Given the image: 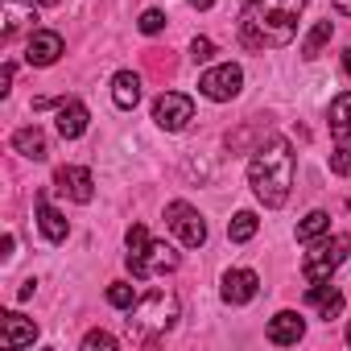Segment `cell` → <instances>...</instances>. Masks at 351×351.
Returning <instances> with one entry per match:
<instances>
[{
	"instance_id": "4fadbf2b",
	"label": "cell",
	"mask_w": 351,
	"mask_h": 351,
	"mask_svg": "<svg viewBox=\"0 0 351 351\" xmlns=\"http://www.w3.org/2000/svg\"><path fill=\"white\" fill-rule=\"evenodd\" d=\"M38 21V9H34V0H5V29H0V38L13 42L21 29H29Z\"/></svg>"
},
{
	"instance_id": "5b68a950",
	"label": "cell",
	"mask_w": 351,
	"mask_h": 351,
	"mask_svg": "<svg viewBox=\"0 0 351 351\" xmlns=\"http://www.w3.org/2000/svg\"><path fill=\"white\" fill-rule=\"evenodd\" d=\"M165 223H169V232L178 236L186 248H203L207 244V223H203V215L191 207V203H169L165 207Z\"/></svg>"
},
{
	"instance_id": "484cf974",
	"label": "cell",
	"mask_w": 351,
	"mask_h": 351,
	"mask_svg": "<svg viewBox=\"0 0 351 351\" xmlns=\"http://www.w3.org/2000/svg\"><path fill=\"white\" fill-rule=\"evenodd\" d=\"M136 29H141V34H149V38H153V34H161V29H165V13H161V9H145V13H141V21H136Z\"/></svg>"
},
{
	"instance_id": "52a82bcc",
	"label": "cell",
	"mask_w": 351,
	"mask_h": 351,
	"mask_svg": "<svg viewBox=\"0 0 351 351\" xmlns=\"http://www.w3.org/2000/svg\"><path fill=\"white\" fill-rule=\"evenodd\" d=\"M240 87H244V71H240L236 62L211 66V71L199 79V91H203L207 99H215V104H228V99H236V95H240Z\"/></svg>"
},
{
	"instance_id": "7a4b0ae2",
	"label": "cell",
	"mask_w": 351,
	"mask_h": 351,
	"mask_svg": "<svg viewBox=\"0 0 351 351\" xmlns=\"http://www.w3.org/2000/svg\"><path fill=\"white\" fill-rule=\"evenodd\" d=\"M248 182H252V195L265 203V207H285L289 203V191H293V149L285 136H269L256 157L248 161Z\"/></svg>"
},
{
	"instance_id": "7402d4cb",
	"label": "cell",
	"mask_w": 351,
	"mask_h": 351,
	"mask_svg": "<svg viewBox=\"0 0 351 351\" xmlns=\"http://www.w3.org/2000/svg\"><path fill=\"white\" fill-rule=\"evenodd\" d=\"M330 232V215L326 211H310L302 223H298V240L302 244H310V240H318V236H326Z\"/></svg>"
},
{
	"instance_id": "d4e9b609",
	"label": "cell",
	"mask_w": 351,
	"mask_h": 351,
	"mask_svg": "<svg viewBox=\"0 0 351 351\" xmlns=\"http://www.w3.org/2000/svg\"><path fill=\"white\" fill-rule=\"evenodd\" d=\"M330 173H339V178H351V141H343V145L330 153Z\"/></svg>"
},
{
	"instance_id": "8992f818",
	"label": "cell",
	"mask_w": 351,
	"mask_h": 351,
	"mask_svg": "<svg viewBox=\"0 0 351 351\" xmlns=\"http://www.w3.org/2000/svg\"><path fill=\"white\" fill-rule=\"evenodd\" d=\"M153 120H157L165 132H182V128L195 120V99L182 95V91H165V95H157V104H153Z\"/></svg>"
},
{
	"instance_id": "ac0fdd59",
	"label": "cell",
	"mask_w": 351,
	"mask_h": 351,
	"mask_svg": "<svg viewBox=\"0 0 351 351\" xmlns=\"http://www.w3.org/2000/svg\"><path fill=\"white\" fill-rule=\"evenodd\" d=\"M306 298H310V306H318V310H322V318H326V322L343 310V293H339L335 285H326V281H314Z\"/></svg>"
},
{
	"instance_id": "4dcf8cb0",
	"label": "cell",
	"mask_w": 351,
	"mask_h": 351,
	"mask_svg": "<svg viewBox=\"0 0 351 351\" xmlns=\"http://www.w3.org/2000/svg\"><path fill=\"white\" fill-rule=\"evenodd\" d=\"M335 9H339L343 17H351V0H335Z\"/></svg>"
},
{
	"instance_id": "ffe728a7",
	"label": "cell",
	"mask_w": 351,
	"mask_h": 351,
	"mask_svg": "<svg viewBox=\"0 0 351 351\" xmlns=\"http://www.w3.org/2000/svg\"><path fill=\"white\" fill-rule=\"evenodd\" d=\"M13 149H17L21 157H34V161H42V157L50 153L42 128H17V132H13Z\"/></svg>"
},
{
	"instance_id": "5bb4252c",
	"label": "cell",
	"mask_w": 351,
	"mask_h": 351,
	"mask_svg": "<svg viewBox=\"0 0 351 351\" xmlns=\"http://www.w3.org/2000/svg\"><path fill=\"white\" fill-rule=\"evenodd\" d=\"M87 108L79 104V99H58V136H66V141H75V136H83L87 132Z\"/></svg>"
},
{
	"instance_id": "83f0119b",
	"label": "cell",
	"mask_w": 351,
	"mask_h": 351,
	"mask_svg": "<svg viewBox=\"0 0 351 351\" xmlns=\"http://www.w3.org/2000/svg\"><path fill=\"white\" fill-rule=\"evenodd\" d=\"M145 248H149V232H145L141 223H132V228H128V256H141Z\"/></svg>"
},
{
	"instance_id": "9a60e30c",
	"label": "cell",
	"mask_w": 351,
	"mask_h": 351,
	"mask_svg": "<svg viewBox=\"0 0 351 351\" xmlns=\"http://www.w3.org/2000/svg\"><path fill=\"white\" fill-rule=\"evenodd\" d=\"M306 335V322L293 314V310H281L273 322H269V343H277V347H289V343H298Z\"/></svg>"
},
{
	"instance_id": "d6986e66",
	"label": "cell",
	"mask_w": 351,
	"mask_h": 351,
	"mask_svg": "<svg viewBox=\"0 0 351 351\" xmlns=\"http://www.w3.org/2000/svg\"><path fill=\"white\" fill-rule=\"evenodd\" d=\"M330 136L335 141H351V91H343L335 104H330Z\"/></svg>"
},
{
	"instance_id": "277c9868",
	"label": "cell",
	"mask_w": 351,
	"mask_h": 351,
	"mask_svg": "<svg viewBox=\"0 0 351 351\" xmlns=\"http://www.w3.org/2000/svg\"><path fill=\"white\" fill-rule=\"evenodd\" d=\"M347 252H351V236H330V240H322V244H314L310 252H306V261H302V277L314 285V281H330V273L347 261Z\"/></svg>"
},
{
	"instance_id": "3957f363",
	"label": "cell",
	"mask_w": 351,
	"mask_h": 351,
	"mask_svg": "<svg viewBox=\"0 0 351 351\" xmlns=\"http://www.w3.org/2000/svg\"><path fill=\"white\" fill-rule=\"evenodd\" d=\"M128 335L136 343H157L173 322H178V298L165 293V289H153L149 298H141L132 310H128Z\"/></svg>"
},
{
	"instance_id": "603a6c76",
	"label": "cell",
	"mask_w": 351,
	"mask_h": 351,
	"mask_svg": "<svg viewBox=\"0 0 351 351\" xmlns=\"http://www.w3.org/2000/svg\"><path fill=\"white\" fill-rule=\"evenodd\" d=\"M330 34H335V29H330V21H318V25L306 34V42H302V58H318V54H322V46L330 42Z\"/></svg>"
},
{
	"instance_id": "e0dca14e",
	"label": "cell",
	"mask_w": 351,
	"mask_h": 351,
	"mask_svg": "<svg viewBox=\"0 0 351 351\" xmlns=\"http://www.w3.org/2000/svg\"><path fill=\"white\" fill-rule=\"evenodd\" d=\"M112 99H116V108H136L141 104V75H132V71H120L116 79H112Z\"/></svg>"
},
{
	"instance_id": "f546056e",
	"label": "cell",
	"mask_w": 351,
	"mask_h": 351,
	"mask_svg": "<svg viewBox=\"0 0 351 351\" xmlns=\"http://www.w3.org/2000/svg\"><path fill=\"white\" fill-rule=\"evenodd\" d=\"M9 87H13V62H9L5 71H0V91H5V95H9Z\"/></svg>"
},
{
	"instance_id": "6da1fadb",
	"label": "cell",
	"mask_w": 351,
	"mask_h": 351,
	"mask_svg": "<svg viewBox=\"0 0 351 351\" xmlns=\"http://www.w3.org/2000/svg\"><path fill=\"white\" fill-rule=\"evenodd\" d=\"M310 0H252L240 17V42L248 50H281L298 34V17Z\"/></svg>"
},
{
	"instance_id": "836d02e7",
	"label": "cell",
	"mask_w": 351,
	"mask_h": 351,
	"mask_svg": "<svg viewBox=\"0 0 351 351\" xmlns=\"http://www.w3.org/2000/svg\"><path fill=\"white\" fill-rule=\"evenodd\" d=\"M38 5H46V9H54V5H62V0H38Z\"/></svg>"
},
{
	"instance_id": "8fae6325",
	"label": "cell",
	"mask_w": 351,
	"mask_h": 351,
	"mask_svg": "<svg viewBox=\"0 0 351 351\" xmlns=\"http://www.w3.org/2000/svg\"><path fill=\"white\" fill-rule=\"evenodd\" d=\"M58 58H62V34L38 29V34L29 38V46H25V62H29V66H54Z\"/></svg>"
},
{
	"instance_id": "e575fe53",
	"label": "cell",
	"mask_w": 351,
	"mask_h": 351,
	"mask_svg": "<svg viewBox=\"0 0 351 351\" xmlns=\"http://www.w3.org/2000/svg\"><path fill=\"white\" fill-rule=\"evenodd\" d=\"M347 343H351V326H347Z\"/></svg>"
},
{
	"instance_id": "1f68e13d",
	"label": "cell",
	"mask_w": 351,
	"mask_h": 351,
	"mask_svg": "<svg viewBox=\"0 0 351 351\" xmlns=\"http://www.w3.org/2000/svg\"><path fill=\"white\" fill-rule=\"evenodd\" d=\"M186 5H195V9H211L215 0H186Z\"/></svg>"
},
{
	"instance_id": "9c48e42d",
	"label": "cell",
	"mask_w": 351,
	"mask_h": 351,
	"mask_svg": "<svg viewBox=\"0 0 351 351\" xmlns=\"http://www.w3.org/2000/svg\"><path fill=\"white\" fill-rule=\"evenodd\" d=\"M54 186H58L66 199H75V203H91V199H95L91 169H83V165H62V169L54 173Z\"/></svg>"
},
{
	"instance_id": "30bf717a",
	"label": "cell",
	"mask_w": 351,
	"mask_h": 351,
	"mask_svg": "<svg viewBox=\"0 0 351 351\" xmlns=\"http://www.w3.org/2000/svg\"><path fill=\"white\" fill-rule=\"evenodd\" d=\"M38 339V322L34 318H25V314H0V347H9V351H17V347H29Z\"/></svg>"
},
{
	"instance_id": "2e32d148",
	"label": "cell",
	"mask_w": 351,
	"mask_h": 351,
	"mask_svg": "<svg viewBox=\"0 0 351 351\" xmlns=\"http://www.w3.org/2000/svg\"><path fill=\"white\" fill-rule=\"evenodd\" d=\"M38 228H42V236H46L50 244H62V240H66V232H71V228H66V219L46 203V195H38Z\"/></svg>"
},
{
	"instance_id": "7c38bea8",
	"label": "cell",
	"mask_w": 351,
	"mask_h": 351,
	"mask_svg": "<svg viewBox=\"0 0 351 351\" xmlns=\"http://www.w3.org/2000/svg\"><path fill=\"white\" fill-rule=\"evenodd\" d=\"M256 289H261V277L252 273V269H232L228 277H223V302L228 306H248L252 298H256Z\"/></svg>"
},
{
	"instance_id": "44dd1931",
	"label": "cell",
	"mask_w": 351,
	"mask_h": 351,
	"mask_svg": "<svg viewBox=\"0 0 351 351\" xmlns=\"http://www.w3.org/2000/svg\"><path fill=\"white\" fill-rule=\"evenodd\" d=\"M256 228H261V219H256L252 211H236L232 223H228V240H232V244H248V240L256 236Z\"/></svg>"
},
{
	"instance_id": "ba28073f",
	"label": "cell",
	"mask_w": 351,
	"mask_h": 351,
	"mask_svg": "<svg viewBox=\"0 0 351 351\" xmlns=\"http://www.w3.org/2000/svg\"><path fill=\"white\" fill-rule=\"evenodd\" d=\"M165 269H178V252H173L165 240H149V248L141 256H128V273L136 281H145L153 273H165Z\"/></svg>"
},
{
	"instance_id": "d6a6232c",
	"label": "cell",
	"mask_w": 351,
	"mask_h": 351,
	"mask_svg": "<svg viewBox=\"0 0 351 351\" xmlns=\"http://www.w3.org/2000/svg\"><path fill=\"white\" fill-rule=\"evenodd\" d=\"M343 71H347V75H351V50H347V54H343Z\"/></svg>"
},
{
	"instance_id": "f1b7e54d",
	"label": "cell",
	"mask_w": 351,
	"mask_h": 351,
	"mask_svg": "<svg viewBox=\"0 0 351 351\" xmlns=\"http://www.w3.org/2000/svg\"><path fill=\"white\" fill-rule=\"evenodd\" d=\"M211 54H215V42H211V38H195V42H191V58H195V62H207Z\"/></svg>"
},
{
	"instance_id": "4316f807",
	"label": "cell",
	"mask_w": 351,
	"mask_h": 351,
	"mask_svg": "<svg viewBox=\"0 0 351 351\" xmlns=\"http://www.w3.org/2000/svg\"><path fill=\"white\" fill-rule=\"evenodd\" d=\"M83 351H116V339H112L108 330H91V335L83 339Z\"/></svg>"
},
{
	"instance_id": "cb8c5ba5",
	"label": "cell",
	"mask_w": 351,
	"mask_h": 351,
	"mask_svg": "<svg viewBox=\"0 0 351 351\" xmlns=\"http://www.w3.org/2000/svg\"><path fill=\"white\" fill-rule=\"evenodd\" d=\"M108 302H112L116 310H132V306H136V293H132L128 281H112V285H108Z\"/></svg>"
}]
</instances>
